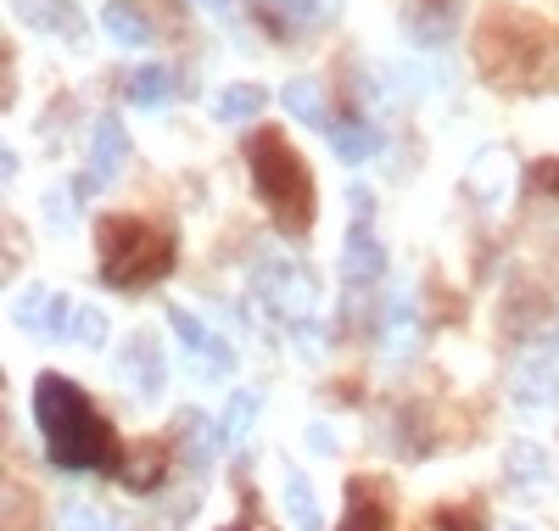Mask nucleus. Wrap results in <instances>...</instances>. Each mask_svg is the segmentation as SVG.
<instances>
[{
    "instance_id": "1a4fd4ad",
    "label": "nucleus",
    "mask_w": 559,
    "mask_h": 531,
    "mask_svg": "<svg viewBox=\"0 0 559 531\" xmlns=\"http://www.w3.org/2000/svg\"><path fill=\"white\" fill-rule=\"evenodd\" d=\"M459 17H464V0H408L403 7V28L414 45H442L459 34Z\"/></svg>"
},
{
    "instance_id": "39448f33",
    "label": "nucleus",
    "mask_w": 559,
    "mask_h": 531,
    "mask_svg": "<svg viewBox=\"0 0 559 531\" xmlns=\"http://www.w3.org/2000/svg\"><path fill=\"white\" fill-rule=\"evenodd\" d=\"M353 202H358V219L347 224V240H342V280L353 292H364V285H376L386 274V247H381L376 224H369V197L353 190Z\"/></svg>"
},
{
    "instance_id": "dca6fc26",
    "label": "nucleus",
    "mask_w": 559,
    "mask_h": 531,
    "mask_svg": "<svg viewBox=\"0 0 559 531\" xmlns=\"http://www.w3.org/2000/svg\"><path fill=\"white\" fill-rule=\"evenodd\" d=\"M68 314H73V297H51L45 285H34V292L17 297V324L23 330H68Z\"/></svg>"
},
{
    "instance_id": "5701e85b",
    "label": "nucleus",
    "mask_w": 559,
    "mask_h": 531,
    "mask_svg": "<svg viewBox=\"0 0 559 531\" xmlns=\"http://www.w3.org/2000/svg\"><path fill=\"white\" fill-rule=\"evenodd\" d=\"M286 509H292V520L302 526V531H319V504H313V487L292 470L286 475Z\"/></svg>"
},
{
    "instance_id": "9d476101",
    "label": "nucleus",
    "mask_w": 559,
    "mask_h": 531,
    "mask_svg": "<svg viewBox=\"0 0 559 531\" xmlns=\"http://www.w3.org/2000/svg\"><path fill=\"white\" fill-rule=\"evenodd\" d=\"M168 324H174V335L185 347H191L197 358H202V369H213V375H229L236 369V353H229V342L224 335H213L197 314H185V308H168Z\"/></svg>"
},
{
    "instance_id": "bb28decb",
    "label": "nucleus",
    "mask_w": 559,
    "mask_h": 531,
    "mask_svg": "<svg viewBox=\"0 0 559 531\" xmlns=\"http://www.w3.org/2000/svg\"><path fill=\"white\" fill-rule=\"evenodd\" d=\"M532 185L548 190V197H559V157H537L532 163Z\"/></svg>"
},
{
    "instance_id": "a878e982",
    "label": "nucleus",
    "mask_w": 559,
    "mask_h": 531,
    "mask_svg": "<svg viewBox=\"0 0 559 531\" xmlns=\"http://www.w3.org/2000/svg\"><path fill=\"white\" fill-rule=\"evenodd\" d=\"M509 475H526V481H543V453L526 442V448H515L509 453Z\"/></svg>"
},
{
    "instance_id": "6ab92c4d",
    "label": "nucleus",
    "mask_w": 559,
    "mask_h": 531,
    "mask_svg": "<svg viewBox=\"0 0 559 531\" xmlns=\"http://www.w3.org/2000/svg\"><path fill=\"white\" fill-rule=\"evenodd\" d=\"M123 90H129V102H134V107H163L168 95H174V79H168V68L152 62V68H134Z\"/></svg>"
},
{
    "instance_id": "4be33fe9",
    "label": "nucleus",
    "mask_w": 559,
    "mask_h": 531,
    "mask_svg": "<svg viewBox=\"0 0 559 531\" xmlns=\"http://www.w3.org/2000/svg\"><path fill=\"white\" fill-rule=\"evenodd\" d=\"M414 335H419L414 308H408V303H392V308H386V347H392L397 358H408V353H414Z\"/></svg>"
},
{
    "instance_id": "7ed1b4c3",
    "label": "nucleus",
    "mask_w": 559,
    "mask_h": 531,
    "mask_svg": "<svg viewBox=\"0 0 559 531\" xmlns=\"http://www.w3.org/2000/svg\"><path fill=\"white\" fill-rule=\"evenodd\" d=\"M241 157L252 168V190H258V202L269 208L274 229L280 235H308L313 219H319V190H313L308 157L286 140V129H274V123L247 129Z\"/></svg>"
},
{
    "instance_id": "ddd939ff",
    "label": "nucleus",
    "mask_w": 559,
    "mask_h": 531,
    "mask_svg": "<svg viewBox=\"0 0 559 531\" xmlns=\"http://www.w3.org/2000/svg\"><path fill=\"white\" fill-rule=\"evenodd\" d=\"M342 531H392V498L381 493V481H347V520Z\"/></svg>"
},
{
    "instance_id": "393cba45",
    "label": "nucleus",
    "mask_w": 559,
    "mask_h": 531,
    "mask_svg": "<svg viewBox=\"0 0 559 531\" xmlns=\"http://www.w3.org/2000/svg\"><path fill=\"white\" fill-rule=\"evenodd\" d=\"M431 526L437 531H487V509L481 504H448L431 515Z\"/></svg>"
},
{
    "instance_id": "c85d7f7f",
    "label": "nucleus",
    "mask_w": 559,
    "mask_h": 531,
    "mask_svg": "<svg viewBox=\"0 0 559 531\" xmlns=\"http://www.w3.org/2000/svg\"><path fill=\"white\" fill-rule=\"evenodd\" d=\"M224 531H252V526H224ZM258 531H263V526H258Z\"/></svg>"
},
{
    "instance_id": "0eeeda50",
    "label": "nucleus",
    "mask_w": 559,
    "mask_h": 531,
    "mask_svg": "<svg viewBox=\"0 0 559 531\" xmlns=\"http://www.w3.org/2000/svg\"><path fill=\"white\" fill-rule=\"evenodd\" d=\"M123 157H129L123 123H118V118H102L96 134H90V168H84V179H79L73 190H79V197H96V190H107V185L123 174Z\"/></svg>"
},
{
    "instance_id": "412c9836",
    "label": "nucleus",
    "mask_w": 559,
    "mask_h": 531,
    "mask_svg": "<svg viewBox=\"0 0 559 531\" xmlns=\"http://www.w3.org/2000/svg\"><path fill=\"white\" fill-rule=\"evenodd\" d=\"M62 335H73V342H84V347H102V342H107V314H102L96 303H73Z\"/></svg>"
},
{
    "instance_id": "4468645a",
    "label": "nucleus",
    "mask_w": 559,
    "mask_h": 531,
    "mask_svg": "<svg viewBox=\"0 0 559 531\" xmlns=\"http://www.w3.org/2000/svg\"><path fill=\"white\" fill-rule=\"evenodd\" d=\"M324 134H331V152H336L342 163H364V157L381 152V129L369 123V118H358V113H342Z\"/></svg>"
},
{
    "instance_id": "20e7f679",
    "label": "nucleus",
    "mask_w": 559,
    "mask_h": 531,
    "mask_svg": "<svg viewBox=\"0 0 559 531\" xmlns=\"http://www.w3.org/2000/svg\"><path fill=\"white\" fill-rule=\"evenodd\" d=\"M96 263L112 292H146L174 269V229L140 213H102L96 219Z\"/></svg>"
},
{
    "instance_id": "cd10ccee",
    "label": "nucleus",
    "mask_w": 559,
    "mask_h": 531,
    "mask_svg": "<svg viewBox=\"0 0 559 531\" xmlns=\"http://www.w3.org/2000/svg\"><path fill=\"white\" fill-rule=\"evenodd\" d=\"M191 7H197V12H213V17H224L229 7H236V0H191Z\"/></svg>"
},
{
    "instance_id": "f3484780",
    "label": "nucleus",
    "mask_w": 559,
    "mask_h": 531,
    "mask_svg": "<svg viewBox=\"0 0 559 531\" xmlns=\"http://www.w3.org/2000/svg\"><path fill=\"white\" fill-rule=\"evenodd\" d=\"M263 84H229V90H218V102H213V118L218 123H258V113H263Z\"/></svg>"
},
{
    "instance_id": "423d86ee",
    "label": "nucleus",
    "mask_w": 559,
    "mask_h": 531,
    "mask_svg": "<svg viewBox=\"0 0 559 531\" xmlns=\"http://www.w3.org/2000/svg\"><path fill=\"white\" fill-rule=\"evenodd\" d=\"M258 297H263L269 314H280V319H308L313 303H319V285H313L308 269H297V263H286V258H269V263L258 269Z\"/></svg>"
},
{
    "instance_id": "b1692460",
    "label": "nucleus",
    "mask_w": 559,
    "mask_h": 531,
    "mask_svg": "<svg viewBox=\"0 0 559 531\" xmlns=\"http://www.w3.org/2000/svg\"><path fill=\"white\" fill-rule=\"evenodd\" d=\"M252 414H258V392H229V409H224V442H241L252 430Z\"/></svg>"
},
{
    "instance_id": "a211bd4d",
    "label": "nucleus",
    "mask_w": 559,
    "mask_h": 531,
    "mask_svg": "<svg viewBox=\"0 0 559 531\" xmlns=\"http://www.w3.org/2000/svg\"><path fill=\"white\" fill-rule=\"evenodd\" d=\"M102 28H107L118 45H152V23H146V12H140L134 0H107Z\"/></svg>"
},
{
    "instance_id": "2eb2a0df",
    "label": "nucleus",
    "mask_w": 559,
    "mask_h": 531,
    "mask_svg": "<svg viewBox=\"0 0 559 531\" xmlns=\"http://www.w3.org/2000/svg\"><path fill=\"white\" fill-rule=\"evenodd\" d=\"M123 375H129L146 398H157V392H163V358H157V335H152V330H134V335H129Z\"/></svg>"
},
{
    "instance_id": "6e6552de",
    "label": "nucleus",
    "mask_w": 559,
    "mask_h": 531,
    "mask_svg": "<svg viewBox=\"0 0 559 531\" xmlns=\"http://www.w3.org/2000/svg\"><path fill=\"white\" fill-rule=\"evenodd\" d=\"M168 459H174V442L168 437H146V442H134V448L118 453L112 475L123 481L129 493H157L163 475H168Z\"/></svg>"
},
{
    "instance_id": "f03ea898",
    "label": "nucleus",
    "mask_w": 559,
    "mask_h": 531,
    "mask_svg": "<svg viewBox=\"0 0 559 531\" xmlns=\"http://www.w3.org/2000/svg\"><path fill=\"white\" fill-rule=\"evenodd\" d=\"M476 68L498 90H559V28L515 7H492L476 34Z\"/></svg>"
},
{
    "instance_id": "aec40b11",
    "label": "nucleus",
    "mask_w": 559,
    "mask_h": 531,
    "mask_svg": "<svg viewBox=\"0 0 559 531\" xmlns=\"http://www.w3.org/2000/svg\"><path fill=\"white\" fill-rule=\"evenodd\" d=\"M280 102H286V113L302 118L308 129H324V102H319V84L313 79H292L286 90H280Z\"/></svg>"
},
{
    "instance_id": "9b49d317",
    "label": "nucleus",
    "mask_w": 559,
    "mask_h": 531,
    "mask_svg": "<svg viewBox=\"0 0 559 531\" xmlns=\"http://www.w3.org/2000/svg\"><path fill=\"white\" fill-rule=\"evenodd\" d=\"M324 12H331V0H252V17H258L274 39H292V34L313 28Z\"/></svg>"
},
{
    "instance_id": "f8f14e48",
    "label": "nucleus",
    "mask_w": 559,
    "mask_h": 531,
    "mask_svg": "<svg viewBox=\"0 0 559 531\" xmlns=\"http://www.w3.org/2000/svg\"><path fill=\"white\" fill-rule=\"evenodd\" d=\"M12 12H17L28 28L57 34V39H68V45L84 39V12L73 7V0H12Z\"/></svg>"
},
{
    "instance_id": "f257e3e1",
    "label": "nucleus",
    "mask_w": 559,
    "mask_h": 531,
    "mask_svg": "<svg viewBox=\"0 0 559 531\" xmlns=\"http://www.w3.org/2000/svg\"><path fill=\"white\" fill-rule=\"evenodd\" d=\"M34 425L39 442L51 453V464L62 470H112L118 464V437L107 414L96 409V398L84 392L79 380L45 369L34 380Z\"/></svg>"
}]
</instances>
